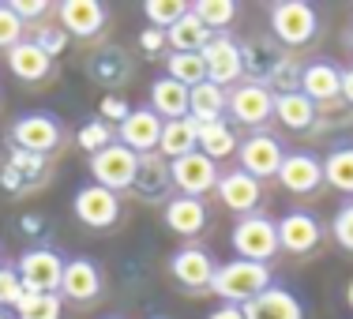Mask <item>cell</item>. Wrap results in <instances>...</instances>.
<instances>
[{
    "label": "cell",
    "instance_id": "6da1fadb",
    "mask_svg": "<svg viewBox=\"0 0 353 319\" xmlns=\"http://www.w3.org/2000/svg\"><path fill=\"white\" fill-rule=\"evenodd\" d=\"M271 282V267L267 263H252V259H230V263H218L214 278H211V293L222 305H237L245 308L252 297L267 289Z\"/></svg>",
    "mask_w": 353,
    "mask_h": 319
},
{
    "label": "cell",
    "instance_id": "7a4b0ae2",
    "mask_svg": "<svg viewBox=\"0 0 353 319\" xmlns=\"http://www.w3.org/2000/svg\"><path fill=\"white\" fill-rule=\"evenodd\" d=\"M271 34L279 38V45L285 49H301L316 38L319 30V15L308 0H279L271 4Z\"/></svg>",
    "mask_w": 353,
    "mask_h": 319
},
{
    "label": "cell",
    "instance_id": "3957f363",
    "mask_svg": "<svg viewBox=\"0 0 353 319\" xmlns=\"http://www.w3.org/2000/svg\"><path fill=\"white\" fill-rule=\"evenodd\" d=\"M233 251L237 259H252V263H271V256L279 251V222L267 214H248L237 218L233 225Z\"/></svg>",
    "mask_w": 353,
    "mask_h": 319
},
{
    "label": "cell",
    "instance_id": "277c9868",
    "mask_svg": "<svg viewBox=\"0 0 353 319\" xmlns=\"http://www.w3.org/2000/svg\"><path fill=\"white\" fill-rule=\"evenodd\" d=\"M64 251L49 248V245H38V248H27L15 263L23 278V289L27 293H61V278H64Z\"/></svg>",
    "mask_w": 353,
    "mask_h": 319
},
{
    "label": "cell",
    "instance_id": "5b68a950",
    "mask_svg": "<svg viewBox=\"0 0 353 319\" xmlns=\"http://www.w3.org/2000/svg\"><path fill=\"white\" fill-rule=\"evenodd\" d=\"M8 139L19 150L49 158L53 150H61V143H64V124L57 121L53 113H23V116H15Z\"/></svg>",
    "mask_w": 353,
    "mask_h": 319
},
{
    "label": "cell",
    "instance_id": "8992f818",
    "mask_svg": "<svg viewBox=\"0 0 353 319\" xmlns=\"http://www.w3.org/2000/svg\"><path fill=\"white\" fill-rule=\"evenodd\" d=\"M203 68H207V83L214 87H237L245 83V56H241V41L230 34H211V41L203 45Z\"/></svg>",
    "mask_w": 353,
    "mask_h": 319
},
{
    "label": "cell",
    "instance_id": "52a82bcc",
    "mask_svg": "<svg viewBox=\"0 0 353 319\" xmlns=\"http://www.w3.org/2000/svg\"><path fill=\"white\" fill-rule=\"evenodd\" d=\"M136 173H139V154L128 150L124 143H113V147L98 150L90 158V177L109 192H128L136 184Z\"/></svg>",
    "mask_w": 353,
    "mask_h": 319
},
{
    "label": "cell",
    "instance_id": "ba28073f",
    "mask_svg": "<svg viewBox=\"0 0 353 319\" xmlns=\"http://www.w3.org/2000/svg\"><path fill=\"white\" fill-rule=\"evenodd\" d=\"M225 116H230L233 124H245V128H263V124L274 116L271 87L252 83V79L237 83V87L230 90V109H225Z\"/></svg>",
    "mask_w": 353,
    "mask_h": 319
},
{
    "label": "cell",
    "instance_id": "9c48e42d",
    "mask_svg": "<svg viewBox=\"0 0 353 319\" xmlns=\"http://www.w3.org/2000/svg\"><path fill=\"white\" fill-rule=\"evenodd\" d=\"M237 158H241V169L263 184V181L279 177V169L285 162V147H282V139L267 136V132H252V136L241 139Z\"/></svg>",
    "mask_w": 353,
    "mask_h": 319
},
{
    "label": "cell",
    "instance_id": "30bf717a",
    "mask_svg": "<svg viewBox=\"0 0 353 319\" xmlns=\"http://www.w3.org/2000/svg\"><path fill=\"white\" fill-rule=\"evenodd\" d=\"M170 173H173L176 196H192V199H203L207 192H214L218 177H222V173H218V162H211L203 150H192V154L170 162Z\"/></svg>",
    "mask_w": 353,
    "mask_h": 319
},
{
    "label": "cell",
    "instance_id": "8fae6325",
    "mask_svg": "<svg viewBox=\"0 0 353 319\" xmlns=\"http://www.w3.org/2000/svg\"><path fill=\"white\" fill-rule=\"evenodd\" d=\"M72 211L87 229H109V225L121 218V199H117V192H109V188H102V184L90 181V184H83V188L75 192Z\"/></svg>",
    "mask_w": 353,
    "mask_h": 319
},
{
    "label": "cell",
    "instance_id": "7c38bea8",
    "mask_svg": "<svg viewBox=\"0 0 353 319\" xmlns=\"http://www.w3.org/2000/svg\"><path fill=\"white\" fill-rule=\"evenodd\" d=\"M214 192H218V199H222L225 211H233L237 218L256 214L259 199H263V184H259L256 177H248L241 165H237V169H230V173H222L218 184H214Z\"/></svg>",
    "mask_w": 353,
    "mask_h": 319
},
{
    "label": "cell",
    "instance_id": "4fadbf2b",
    "mask_svg": "<svg viewBox=\"0 0 353 319\" xmlns=\"http://www.w3.org/2000/svg\"><path fill=\"white\" fill-rule=\"evenodd\" d=\"M132 192H136L143 203H162L165 207L173 199V173H170V162H165L158 150L139 154V173H136Z\"/></svg>",
    "mask_w": 353,
    "mask_h": 319
},
{
    "label": "cell",
    "instance_id": "5bb4252c",
    "mask_svg": "<svg viewBox=\"0 0 353 319\" xmlns=\"http://www.w3.org/2000/svg\"><path fill=\"white\" fill-rule=\"evenodd\" d=\"M49 181V158L30 154V150L19 147H8V158L0 165V184L8 192H23V188H34V184Z\"/></svg>",
    "mask_w": 353,
    "mask_h": 319
},
{
    "label": "cell",
    "instance_id": "9a60e30c",
    "mask_svg": "<svg viewBox=\"0 0 353 319\" xmlns=\"http://www.w3.org/2000/svg\"><path fill=\"white\" fill-rule=\"evenodd\" d=\"M323 240V225H319L316 214L308 211H290L279 218V248L293 251V256H308V251L319 248Z\"/></svg>",
    "mask_w": 353,
    "mask_h": 319
},
{
    "label": "cell",
    "instance_id": "2e32d148",
    "mask_svg": "<svg viewBox=\"0 0 353 319\" xmlns=\"http://www.w3.org/2000/svg\"><path fill=\"white\" fill-rule=\"evenodd\" d=\"M279 184L285 192H293V196H312L316 188H323V158L308 154V150L285 154L279 169Z\"/></svg>",
    "mask_w": 353,
    "mask_h": 319
},
{
    "label": "cell",
    "instance_id": "e0dca14e",
    "mask_svg": "<svg viewBox=\"0 0 353 319\" xmlns=\"http://www.w3.org/2000/svg\"><path fill=\"white\" fill-rule=\"evenodd\" d=\"M109 12L102 0H64L57 4V23L68 30V38H94L102 34Z\"/></svg>",
    "mask_w": 353,
    "mask_h": 319
},
{
    "label": "cell",
    "instance_id": "ac0fdd59",
    "mask_svg": "<svg viewBox=\"0 0 353 319\" xmlns=\"http://www.w3.org/2000/svg\"><path fill=\"white\" fill-rule=\"evenodd\" d=\"M102 271H98L94 259L75 256L64 263V278H61V297L75 300V305H90V300L102 297Z\"/></svg>",
    "mask_w": 353,
    "mask_h": 319
},
{
    "label": "cell",
    "instance_id": "d6986e66",
    "mask_svg": "<svg viewBox=\"0 0 353 319\" xmlns=\"http://www.w3.org/2000/svg\"><path fill=\"white\" fill-rule=\"evenodd\" d=\"M162 124L165 121L150 105L132 109L128 121L117 128V143H124V147L136 150V154H150V150H158V143H162Z\"/></svg>",
    "mask_w": 353,
    "mask_h": 319
},
{
    "label": "cell",
    "instance_id": "ffe728a7",
    "mask_svg": "<svg viewBox=\"0 0 353 319\" xmlns=\"http://www.w3.org/2000/svg\"><path fill=\"white\" fill-rule=\"evenodd\" d=\"M170 271H173V278L181 282L184 289H211V278H214L218 263L211 259V251H207V248L188 245V248H181L170 259Z\"/></svg>",
    "mask_w": 353,
    "mask_h": 319
},
{
    "label": "cell",
    "instance_id": "44dd1931",
    "mask_svg": "<svg viewBox=\"0 0 353 319\" xmlns=\"http://www.w3.org/2000/svg\"><path fill=\"white\" fill-rule=\"evenodd\" d=\"M241 312H245V319H305V305L285 285H267Z\"/></svg>",
    "mask_w": 353,
    "mask_h": 319
},
{
    "label": "cell",
    "instance_id": "7402d4cb",
    "mask_svg": "<svg viewBox=\"0 0 353 319\" xmlns=\"http://www.w3.org/2000/svg\"><path fill=\"white\" fill-rule=\"evenodd\" d=\"M301 94L316 105H327L342 98V68L331 61H312L301 68Z\"/></svg>",
    "mask_w": 353,
    "mask_h": 319
},
{
    "label": "cell",
    "instance_id": "603a6c76",
    "mask_svg": "<svg viewBox=\"0 0 353 319\" xmlns=\"http://www.w3.org/2000/svg\"><path fill=\"white\" fill-rule=\"evenodd\" d=\"M87 72L94 83L102 87H121V83L132 79V61L121 45H98L94 53L87 56Z\"/></svg>",
    "mask_w": 353,
    "mask_h": 319
},
{
    "label": "cell",
    "instance_id": "cb8c5ba5",
    "mask_svg": "<svg viewBox=\"0 0 353 319\" xmlns=\"http://www.w3.org/2000/svg\"><path fill=\"white\" fill-rule=\"evenodd\" d=\"M162 218L176 237H199L207 229V207L203 199H192V196H173L162 207Z\"/></svg>",
    "mask_w": 353,
    "mask_h": 319
},
{
    "label": "cell",
    "instance_id": "d4e9b609",
    "mask_svg": "<svg viewBox=\"0 0 353 319\" xmlns=\"http://www.w3.org/2000/svg\"><path fill=\"white\" fill-rule=\"evenodd\" d=\"M8 72H12L19 83H41V79L53 75V56L41 53L34 41L23 38L15 49H8Z\"/></svg>",
    "mask_w": 353,
    "mask_h": 319
},
{
    "label": "cell",
    "instance_id": "484cf974",
    "mask_svg": "<svg viewBox=\"0 0 353 319\" xmlns=\"http://www.w3.org/2000/svg\"><path fill=\"white\" fill-rule=\"evenodd\" d=\"M225 109H230V90L214 87V83H199L192 87L188 94V116L196 124H214V121H225Z\"/></svg>",
    "mask_w": 353,
    "mask_h": 319
},
{
    "label": "cell",
    "instance_id": "4316f807",
    "mask_svg": "<svg viewBox=\"0 0 353 319\" xmlns=\"http://www.w3.org/2000/svg\"><path fill=\"white\" fill-rule=\"evenodd\" d=\"M199 150V124L192 116H181V121H165L162 124V143H158V154L165 162H176V158Z\"/></svg>",
    "mask_w": 353,
    "mask_h": 319
},
{
    "label": "cell",
    "instance_id": "83f0119b",
    "mask_svg": "<svg viewBox=\"0 0 353 319\" xmlns=\"http://www.w3.org/2000/svg\"><path fill=\"white\" fill-rule=\"evenodd\" d=\"M241 56H245V79L263 83V87L274 79V72H279L282 64L290 61L282 49L263 45V41H248V45H241Z\"/></svg>",
    "mask_w": 353,
    "mask_h": 319
},
{
    "label": "cell",
    "instance_id": "f1b7e54d",
    "mask_svg": "<svg viewBox=\"0 0 353 319\" xmlns=\"http://www.w3.org/2000/svg\"><path fill=\"white\" fill-rule=\"evenodd\" d=\"M188 87H181L176 79L170 75H162V79L150 83V109H154L162 121H181V116H188Z\"/></svg>",
    "mask_w": 353,
    "mask_h": 319
},
{
    "label": "cell",
    "instance_id": "f546056e",
    "mask_svg": "<svg viewBox=\"0 0 353 319\" xmlns=\"http://www.w3.org/2000/svg\"><path fill=\"white\" fill-rule=\"evenodd\" d=\"M274 121L290 132H308L316 128L319 113H316V102H308L301 90H293V94H274Z\"/></svg>",
    "mask_w": 353,
    "mask_h": 319
},
{
    "label": "cell",
    "instance_id": "4dcf8cb0",
    "mask_svg": "<svg viewBox=\"0 0 353 319\" xmlns=\"http://www.w3.org/2000/svg\"><path fill=\"white\" fill-rule=\"evenodd\" d=\"M165 41H170V53H203V45L211 41V30H207L188 8V15H181V19L165 30Z\"/></svg>",
    "mask_w": 353,
    "mask_h": 319
},
{
    "label": "cell",
    "instance_id": "1f68e13d",
    "mask_svg": "<svg viewBox=\"0 0 353 319\" xmlns=\"http://www.w3.org/2000/svg\"><path fill=\"white\" fill-rule=\"evenodd\" d=\"M199 150H203L211 162H222V158L237 154L241 150V139H237V128L230 121H214V124H199Z\"/></svg>",
    "mask_w": 353,
    "mask_h": 319
},
{
    "label": "cell",
    "instance_id": "d6a6232c",
    "mask_svg": "<svg viewBox=\"0 0 353 319\" xmlns=\"http://www.w3.org/2000/svg\"><path fill=\"white\" fill-rule=\"evenodd\" d=\"M323 184H331L334 192H346V196L353 199V143H339L334 150H327Z\"/></svg>",
    "mask_w": 353,
    "mask_h": 319
},
{
    "label": "cell",
    "instance_id": "836d02e7",
    "mask_svg": "<svg viewBox=\"0 0 353 319\" xmlns=\"http://www.w3.org/2000/svg\"><path fill=\"white\" fill-rule=\"evenodd\" d=\"M188 8L211 34H225V27H230V23L237 19V12H241L233 0H196V4H188Z\"/></svg>",
    "mask_w": 353,
    "mask_h": 319
},
{
    "label": "cell",
    "instance_id": "e575fe53",
    "mask_svg": "<svg viewBox=\"0 0 353 319\" xmlns=\"http://www.w3.org/2000/svg\"><path fill=\"white\" fill-rule=\"evenodd\" d=\"M165 75L176 79L181 87H199L207 79V68H203V56L199 53H165Z\"/></svg>",
    "mask_w": 353,
    "mask_h": 319
},
{
    "label": "cell",
    "instance_id": "d590c367",
    "mask_svg": "<svg viewBox=\"0 0 353 319\" xmlns=\"http://www.w3.org/2000/svg\"><path fill=\"white\" fill-rule=\"evenodd\" d=\"M27 41H34L41 53H49V56H61L64 49H68V30L46 15V19H38V23L27 27Z\"/></svg>",
    "mask_w": 353,
    "mask_h": 319
},
{
    "label": "cell",
    "instance_id": "8d00e7d4",
    "mask_svg": "<svg viewBox=\"0 0 353 319\" xmlns=\"http://www.w3.org/2000/svg\"><path fill=\"white\" fill-rule=\"evenodd\" d=\"M61 293H23L15 305V319H61Z\"/></svg>",
    "mask_w": 353,
    "mask_h": 319
},
{
    "label": "cell",
    "instance_id": "74e56055",
    "mask_svg": "<svg viewBox=\"0 0 353 319\" xmlns=\"http://www.w3.org/2000/svg\"><path fill=\"white\" fill-rule=\"evenodd\" d=\"M75 143H79V147L87 150L90 158H94L98 150H105V147H113V143H117V128L98 116V121H87L79 132H75Z\"/></svg>",
    "mask_w": 353,
    "mask_h": 319
},
{
    "label": "cell",
    "instance_id": "f35d334b",
    "mask_svg": "<svg viewBox=\"0 0 353 319\" xmlns=\"http://www.w3.org/2000/svg\"><path fill=\"white\" fill-rule=\"evenodd\" d=\"M143 15H147V27L170 30L181 15H188V4H184V0H147V4H143Z\"/></svg>",
    "mask_w": 353,
    "mask_h": 319
},
{
    "label": "cell",
    "instance_id": "ab89813d",
    "mask_svg": "<svg viewBox=\"0 0 353 319\" xmlns=\"http://www.w3.org/2000/svg\"><path fill=\"white\" fill-rule=\"evenodd\" d=\"M23 38H27V23H23L8 4H0V49L8 53V49H15Z\"/></svg>",
    "mask_w": 353,
    "mask_h": 319
},
{
    "label": "cell",
    "instance_id": "60d3db41",
    "mask_svg": "<svg viewBox=\"0 0 353 319\" xmlns=\"http://www.w3.org/2000/svg\"><path fill=\"white\" fill-rule=\"evenodd\" d=\"M23 278H19V271H15L12 263H4L0 267V308H15L23 300Z\"/></svg>",
    "mask_w": 353,
    "mask_h": 319
},
{
    "label": "cell",
    "instance_id": "b9f144b4",
    "mask_svg": "<svg viewBox=\"0 0 353 319\" xmlns=\"http://www.w3.org/2000/svg\"><path fill=\"white\" fill-rule=\"evenodd\" d=\"M331 237L339 240V248L353 251V199H346V203L334 211V222H331Z\"/></svg>",
    "mask_w": 353,
    "mask_h": 319
},
{
    "label": "cell",
    "instance_id": "7bdbcfd3",
    "mask_svg": "<svg viewBox=\"0 0 353 319\" xmlns=\"http://www.w3.org/2000/svg\"><path fill=\"white\" fill-rule=\"evenodd\" d=\"M8 8H12L15 15H19L23 23H38V19H46L49 12H53V4H49V0H8Z\"/></svg>",
    "mask_w": 353,
    "mask_h": 319
},
{
    "label": "cell",
    "instance_id": "ee69618b",
    "mask_svg": "<svg viewBox=\"0 0 353 319\" xmlns=\"http://www.w3.org/2000/svg\"><path fill=\"white\" fill-rule=\"evenodd\" d=\"M128 113H132V105L124 102L121 94H105V98H102V121H105V124L121 128V124L128 121Z\"/></svg>",
    "mask_w": 353,
    "mask_h": 319
},
{
    "label": "cell",
    "instance_id": "f6af8a7d",
    "mask_svg": "<svg viewBox=\"0 0 353 319\" xmlns=\"http://www.w3.org/2000/svg\"><path fill=\"white\" fill-rule=\"evenodd\" d=\"M139 49H143L147 56L170 53V41H165V30H158V27H143V34H139Z\"/></svg>",
    "mask_w": 353,
    "mask_h": 319
},
{
    "label": "cell",
    "instance_id": "bcb514c9",
    "mask_svg": "<svg viewBox=\"0 0 353 319\" xmlns=\"http://www.w3.org/2000/svg\"><path fill=\"white\" fill-rule=\"evenodd\" d=\"M19 229H23V233H30V237H38V233L46 229V225H41V218H38V214H23V218H19Z\"/></svg>",
    "mask_w": 353,
    "mask_h": 319
},
{
    "label": "cell",
    "instance_id": "7dc6e473",
    "mask_svg": "<svg viewBox=\"0 0 353 319\" xmlns=\"http://www.w3.org/2000/svg\"><path fill=\"white\" fill-rule=\"evenodd\" d=\"M207 319H245V312H241L237 305H218Z\"/></svg>",
    "mask_w": 353,
    "mask_h": 319
},
{
    "label": "cell",
    "instance_id": "c3c4849f",
    "mask_svg": "<svg viewBox=\"0 0 353 319\" xmlns=\"http://www.w3.org/2000/svg\"><path fill=\"white\" fill-rule=\"evenodd\" d=\"M342 102L353 109V68H342Z\"/></svg>",
    "mask_w": 353,
    "mask_h": 319
},
{
    "label": "cell",
    "instance_id": "681fc988",
    "mask_svg": "<svg viewBox=\"0 0 353 319\" xmlns=\"http://www.w3.org/2000/svg\"><path fill=\"white\" fill-rule=\"evenodd\" d=\"M346 305H350V308H353V282H350V285H346Z\"/></svg>",
    "mask_w": 353,
    "mask_h": 319
},
{
    "label": "cell",
    "instance_id": "f907efd6",
    "mask_svg": "<svg viewBox=\"0 0 353 319\" xmlns=\"http://www.w3.org/2000/svg\"><path fill=\"white\" fill-rule=\"evenodd\" d=\"M0 319H15V316H8V312H0Z\"/></svg>",
    "mask_w": 353,
    "mask_h": 319
},
{
    "label": "cell",
    "instance_id": "816d5d0a",
    "mask_svg": "<svg viewBox=\"0 0 353 319\" xmlns=\"http://www.w3.org/2000/svg\"><path fill=\"white\" fill-rule=\"evenodd\" d=\"M0 267H4V248H0Z\"/></svg>",
    "mask_w": 353,
    "mask_h": 319
},
{
    "label": "cell",
    "instance_id": "f5cc1de1",
    "mask_svg": "<svg viewBox=\"0 0 353 319\" xmlns=\"http://www.w3.org/2000/svg\"><path fill=\"white\" fill-rule=\"evenodd\" d=\"M350 49H353V30H350Z\"/></svg>",
    "mask_w": 353,
    "mask_h": 319
}]
</instances>
